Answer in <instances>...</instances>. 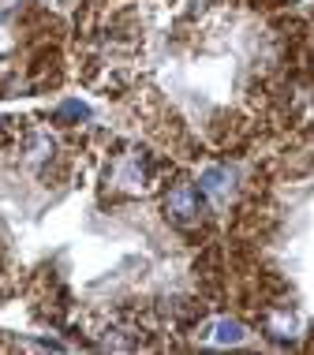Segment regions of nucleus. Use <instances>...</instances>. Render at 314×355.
<instances>
[{
	"instance_id": "3",
	"label": "nucleus",
	"mask_w": 314,
	"mask_h": 355,
	"mask_svg": "<svg viewBox=\"0 0 314 355\" xmlns=\"http://www.w3.org/2000/svg\"><path fill=\"white\" fill-rule=\"evenodd\" d=\"M217 340H221V344L243 340V325L240 322H221V325H217Z\"/></svg>"
},
{
	"instance_id": "2",
	"label": "nucleus",
	"mask_w": 314,
	"mask_h": 355,
	"mask_svg": "<svg viewBox=\"0 0 314 355\" xmlns=\"http://www.w3.org/2000/svg\"><path fill=\"white\" fill-rule=\"evenodd\" d=\"M56 120H75V123H79V120H90V109H87L82 101H64L60 109H56Z\"/></svg>"
},
{
	"instance_id": "1",
	"label": "nucleus",
	"mask_w": 314,
	"mask_h": 355,
	"mask_svg": "<svg viewBox=\"0 0 314 355\" xmlns=\"http://www.w3.org/2000/svg\"><path fill=\"white\" fill-rule=\"evenodd\" d=\"M198 184H202V191H209V195H217V191L228 184V172L225 168H206L202 176H198Z\"/></svg>"
}]
</instances>
